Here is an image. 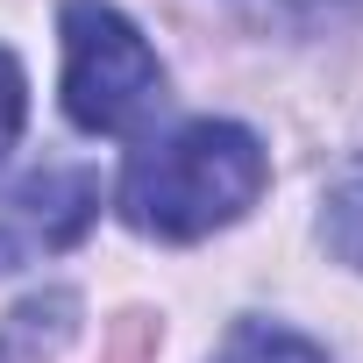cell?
Returning <instances> with one entry per match:
<instances>
[{"instance_id": "obj_1", "label": "cell", "mask_w": 363, "mask_h": 363, "mask_svg": "<svg viewBox=\"0 0 363 363\" xmlns=\"http://www.w3.org/2000/svg\"><path fill=\"white\" fill-rule=\"evenodd\" d=\"M271 186V157L242 121H178L121 171V221L157 242H200L235 228Z\"/></svg>"}, {"instance_id": "obj_2", "label": "cell", "mask_w": 363, "mask_h": 363, "mask_svg": "<svg viewBox=\"0 0 363 363\" xmlns=\"http://www.w3.org/2000/svg\"><path fill=\"white\" fill-rule=\"evenodd\" d=\"M65 114L86 135H135L164 107V65L114 0H65Z\"/></svg>"}, {"instance_id": "obj_3", "label": "cell", "mask_w": 363, "mask_h": 363, "mask_svg": "<svg viewBox=\"0 0 363 363\" xmlns=\"http://www.w3.org/2000/svg\"><path fill=\"white\" fill-rule=\"evenodd\" d=\"M93 207H100V178L93 171H36L22 186H8L0 193V271L79 242Z\"/></svg>"}, {"instance_id": "obj_4", "label": "cell", "mask_w": 363, "mask_h": 363, "mask_svg": "<svg viewBox=\"0 0 363 363\" xmlns=\"http://www.w3.org/2000/svg\"><path fill=\"white\" fill-rule=\"evenodd\" d=\"M221 363H328V349L278 320H235L221 342Z\"/></svg>"}, {"instance_id": "obj_5", "label": "cell", "mask_w": 363, "mask_h": 363, "mask_svg": "<svg viewBox=\"0 0 363 363\" xmlns=\"http://www.w3.org/2000/svg\"><path fill=\"white\" fill-rule=\"evenodd\" d=\"M328 242L342 264L363 271V150L342 164V178L328 186Z\"/></svg>"}, {"instance_id": "obj_6", "label": "cell", "mask_w": 363, "mask_h": 363, "mask_svg": "<svg viewBox=\"0 0 363 363\" xmlns=\"http://www.w3.org/2000/svg\"><path fill=\"white\" fill-rule=\"evenodd\" d=\"M22 114H29V79H22V65L0 50V157L15 150V135H22Z\"/></svg>"}]
</instances>
